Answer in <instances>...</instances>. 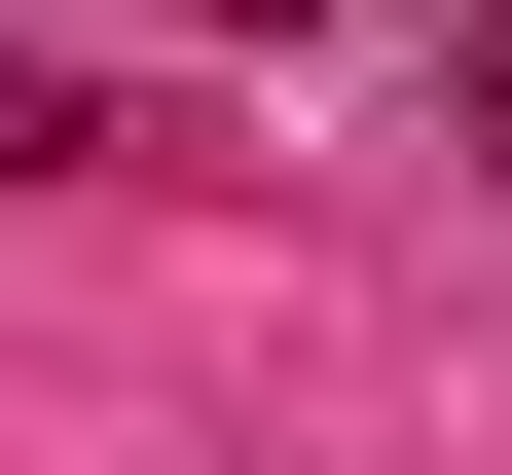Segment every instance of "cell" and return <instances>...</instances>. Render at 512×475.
<instances>
[{"label":"cell","instance_id":"obj_1","mask_svg":"<svg viewBox=\"0 0 512 475\" xmlns=\"http://www.w3.org/2000/svg\"><path fill=\"white\" fill-rule=\"evenodd\" d=\"M476 147H512V0H476Z\"/></svg>","mask_w":512,"mask_h":475}]
</instances>
